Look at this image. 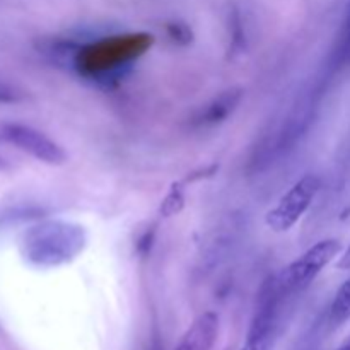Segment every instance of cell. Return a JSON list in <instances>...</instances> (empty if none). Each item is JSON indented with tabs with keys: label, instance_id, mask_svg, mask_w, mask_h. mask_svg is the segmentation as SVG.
Listing matches in <instances>:
<instances>
[{
	"label": "cell",
	"instance_id": "1",
	"mask_svg": "<svg viewBox=\"0 0 350 350\" xmlns=\"http://www.w3.org/2000/svg\"><path fill=\"white\" fill-rule=\"evenodd\" d=\"M84 228L72 222L46 221L27 229L21 241V253L34 267L51 269L77 258L85 248Z\"/></svg>",
	"mask_w": 350,
	"mask_h": 350
},
{
	"label": "cell",
	"instance_id": "9",
	"mask_svg": "<svg viewBox=\"0 0 350 350\" xmlns=\"http://www.w3.org/2000/svg\"><path fill=\"white\" fill-rule=\"evenodd\" d=\"M332 60L337 67H345L350 65V12L347 21L344 24V29H342L340 38L337 41V46H335L334 55H332Z\"/></svg>",
	"mask_w": 350,
	"mask_h": 350
},
{
	"label": "cell",
	"instance_id": "12",
	"mask_svg": "<svg viewBox=\"0 0 350 350\" xmlns=\"http://www.w3.org/2000/svg\"><path fill=\"white\" fill-rule=\"evenodd\" d=\"M337 267H338V269H342V270H350V246L347 250H345L344 255L338 258Z\"/></svg>",
	"mask_w": 350,
	"mask_h": 350
},
{
	"label": "cell",
	"instance_id": "3",
	"mask_svg": "<svg viewBox=\"0 0 350 350\" xmlns=\"http://www.w3.org/2000/svg\"><path fill=\"white\" fill-rule=\"evenodd\" d=\"M340 250L342 245L338 239H323L287 265L280 275H277V284L284 297H293L294 294L306 289L320 275L321 270L340 253Z\"/></svg>",
	"mask_w": 350,
	"mask_h": 350
},
{
	"label": "cell",
	"instance_id": "13",
	"mask_svg": "<svg viewBox=\"0 0 350 350\" xmlns=\"http://www.w3.org/2000/svg\"><path fill=\"white\" fill-rule=\"evenodd\" d=\"M337 350H350V337H349V338H345V340L342 342L340 347H338Z\"/></svg>",
	"mask_w": 350,
	"mask_h": 350
},
{
	"label": "cell",
	"instance_id": "4",
	"mask_svg": "<svg viewBox=\"0 0 350 350\" xmlns=\"http://www.w3.org/2000/svg\"><path fill=\"white\" fill-rule=\"evenodd\" d=\"M321 181L317 174H304L293 185L287 193L280 197L275 207L267 212L265 222L272 231L286 232L299 221L317 197Z\"/></svg>",
	"mask_w": 350,
	"mask_h": 350
},
{
	"label": "cell",
	"instance_id": "8",
	"mask_svg": "<svg viewBox=\"0 0 350 350\" xmlns=\"http://www.w3.org/2000/svg\"><path fill=\"white\" fill-rule=\"evenodd\" d=\"M350 320V279L345 280L335 294L328 310V323L332 327H340Z\"/></svg>",
	"mask_w": 350,
	"mask_h": 350
},
{
	"label": "cell",
	"instance_id": "2",
	"mask_svg": "<svg viewBox=\"0 0 350 350\" xmlns=\"http://www.w3.org/2000/svg\"><path fill=\"white\" fill-rule=\"evenodd\" d=\"M149 44L150 36H144V34L105 40L101 43L85 48L79 55L77 64L85 74L92 75L118 72L120 67H125L130 60L144 53Z\"/></svg>",
	"mask_w": 350,
	"mask_h": 350
},
{
	"label": "cell",
	"instance_id": "5",
	"mask_svg": "<svg viewBox=\"0 0 350 350\" xmlns=\"http://www.w3.org/2000/svg\"><path fill=\"white\" fill-rule=\"evenodd\" d=\"M0 140L50 166H62L67 163V154L62 146L34 126L24 123H3L0 125Z\"/></svg>",
	"mask_w": 350,
	"mask_h": 350
},
{
	"label": "cell",
	"instance_id": "14",
	"mask_svg": "<svg viewBox=\"0 0 350 350\" xmlns=\"http://www.w3.org/2000/svg\"><path fill=\"white\" fill-rule=\"evenodd\" d=\"M9 170V163H7L3 157H0V171H7Z\"/></svg>",
	"mask_w": 350,
	"mask_h": 350
},
{
	"label": "cell",
	"instance_id": "10",
	"mask_svg": "<svg viewBox=\"0 0 350 350\" xmlns=\"http://www.w3.org/2000/svg\"><path fill=\"white\" fill-rule=\"evenodd\" d=\"M21 99L23 96L16 88L5 84V82H0V103L2 105H12V103H19Z\"/></svg>",
	"mask_w": 350,
	"mask_h": 350
},
{
	"label": "cell",
	"instance_id": "6",
	"mask_svg": "<svg viewBox=\"0 0 350 350\" xmlns=\"http://www.w3.org/2000/svg\"><path fill=\"white\" fill-rule=\"evenodd\" d=\"M219 337V317L214 311H205L195 318L176 347L173 350H212Z\"/></svg>",
	"mask_w": 350,
	"mask_h": 350
},
{
	"label": "cell",
	"instance_id": "7",
	"mask_svg": "<svg viewBox=\"0 0 350 350\" xmlns=\"http://www.w3.org/2000/svg\"><path fill=\"white\" fill-rule=\"evenodd\" d=\"M243 99V92L239 89H229L215 96L211 103L204 106L200 111L195 115L193 123L198 126H212L224 122L229 115L236 111Z\"/></svg>",
	"mask_w": 350,
	"mask_h": 350
},
{
	"label": "cell",
	"instance_id": "11",
	"mask_svg": "<svg viewBox=\"0 0 350 350\" xmlns=\"http://www.w3.org/2000/svg\"><path fill=\"white\" fill-rule=\"evenodd\" d=\"M167 29H170L171 38H174L176 41H183V43H188V41L191 40V31L188 29L185 24L173 23V24H170V26H167Z\"/></svg>",
	"mask_w": 350,
	"mask_h": 350
}]
</instances>
